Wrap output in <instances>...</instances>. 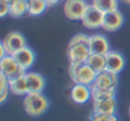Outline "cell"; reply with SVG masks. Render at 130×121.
<instances>
[{
  "label": "cell",
  "instance_id": "83f0119b",
  "mask_svg": "<svg viewBox=\"0 0 130 121\" xmlns=\"http://www.w3.org/2000/svg\"><path fill=\"white\" fill-rule=\"evenodd\" d=\"M129 116H130V107H129Z\"/></svg>",
  "mask_w": 130,
  "mask_h": 121
},
{
  "label": "cell",
  "instance_id": "9a60e30c",
  "mask_svg": "<svg viewBox=\"0 0 130 121\" xmlns=\"http://www.w3.org/2000/svg\"><path fill=\"white\" fill-rule=\"evenodd\" d=\"M27 78V84H28V93H40L45 88V78L40 73L35 72H28L26 73Z\"/></svg>",
  "mask_w": 130,
  "mask_h": 121
},
{
  "label": "cell",
  "instance_id": "d6986e66",
  "mask_svg": "<svg viewBox=\"0 0 130 121\" xmlns=\"http://www.w3.org/2000/svg\"><path fill=\"white\" fill-rule=\"evenodd\" d=\"M26 13H28V2L27 0H15L10 4V15L14 18H21Z\"/></svg>",
  "mask_w": 130,
  "mask_h": 121
},
{
  "label": "cell",
  "instance_id": "5b68a950",
  "mask_svg": "<svg viewBox=\"0 0 130 121\" xmlns=\"http://www.w3.org/2000/svg\"><path fill=\"white\" fill-rule=\"evenodd\" d=\"M88 5L89 4H87L86 0H65L64 14L72 21H82Z\"/></svg>",
  "mask_w": 130,
  "mask_h": 121
},
{
  "label": "cell",
  "instance_id": "ac0fdd59",
  "mask_svg": "<svg viewBox=\"0 0 130 121\" xmlns=\"http://www.w3.org/2000/svg\"><path fill=\"white\" fill-rule=\"evenodd\" d=\"M92 4L102 13L119 10V0H92Z\"/></svg>",
  "mask_w": 130,
  "mask_h": 121
},
{
  "label": "cell",
  "instance_id": "f1b7e54d",
  "mask_svg": "<svg viewBox=\"0 0 130 121\" xmlns=\"http://www.w3.org/2000/svg\"><path fill=\"white\" fill-rule=\"evenodd\" d=\"M27 2H28V0H27Z\"/></svg>",
  "mask_w": 130,
  "mask_h": 121
},
{
  "label": "cell",
  "instance_id": "2e32d148",
  "mask_svg": "<svg viewBox=\"0 0 130 121\" xmlns=\"http://www.w3.org/2000/svg\"><path fill=\"white\" fill-rule=\"evenodd\" d=\"M9 87H10V92L15 96H26L28 94V84H27V78L26 74L9 80Z\"/></svg>",
  "mask_w": 130,
  "mask_h": 121
},
{
  "label": "cell",
  "instance_id": "603a6c76",
  "mask_svg": "<svg viewBox=\"0 0 130 121\" xmlns=\"http://www.w3.org/2000/svg\"><path fill=\"white\" fill-rule=\"evenodd\" d=\"M91 121H119L116 115H96L93 113Z\"/></svg>",
  "mask_w": 130,
  "mask_h": 121
},
{
  "label": "cell",
  "instance_id": "4fadbf2b",
  "mask_svg": "<svg viewBox=\"0 0 130 121\" xmlns=\"http://www.w3.org/2000/svg\"><path fill=\"white\" fill-rule=\"evenodd\" d=\"M117 108L116 98L93 101V113L96 115H115Z\"/></svg>",
  "mask_w": 130,
  "mask_h": 121
},
{
  "label": "cell",
  "instance_id": "ba28073f",
  "mask_svg": "<svg viewBox=\"0 0 130 121\" xmlns=\"http://www.w3.org/2000/svg\"><path fill=\"white\" fill-rule=\"evenodd\" d=\"M119 84V77L115 73H111L108 70H103L97 74L93 84L91 87L101 88V89H116Z\"/></svg>",
  "mask_w": 130,
  "mask_h": 121
},
{
  "label": "cell",
  "instance_id": "4316f807",
  "mask_svg": "<svg viewBox=\"0 0 130 121\" xmlns=\"http://www.w3.org/2000/svg\"><path fill=\"white\" fill-rule=\"evenodd\" d=\"M122 2H125V3H127V4H130V0H122Z\"/></svg>",
  "mask_w": 130,
  "mask_h": 121
},
{
  "label": "cell",
  "instance_id": "52a82bcc",
  "mask_svg": "<svg viewBox=\"0 0 130 121\" xmlns=\"http://www.w3.org/2000/svg\"><path fill=\"white\" fill-rule=\"evenodd\" d=\"M2 45L4 46L7 55H14L17 51H19L27 46V41L21 32L14 31V32H10L5 36Z\"/></svg>",
  "mask_w": 130,
  "mask_h": 121
},
{
  "label": "cell",
  "instance_id": "484cf974",
  "mask_svg": "<svg viewBox=\"0 0 130 121\" xmlns=\"http://www.w3.org/2000/svg\"><path fill=\"white\" fill-rule=\"evenodd\" d=\"M4 2H7L8 4H13V3L15 2V0H4Z\"/></svg>",
  "mask_w": 130,
  "mask_h": 121
},
{
  "label": "cell",
  "instance_id": "ffe728a7",
  "mask_svg": "<svg viewBox=\"0 0 130 121\" xmlns=\"http://www.w3.org/2000/svg\"><path fill=\"white\" fill-rule=\"evenodd\" d=\"M47 7L48 5L45 0H28V14L32 17L41 15Z\"/></svg>",
  "mask_w": 130,
  "mask_h": 121
},
{
  "label": "cell",
  "instance_id": "8fae6325",
  "mask_svg": "<svg viewBox=\"0 0 130 121\" xmlns=\"http://www.w3.org/2000/svg\"><path fill=\"white\" fill-rule=\"evenodd\" d=\"M89 50L91 54H100V55H106L107 52H110L111 48L107 37L100 33L89 36Z\"/></svg>",
  "mask_w": 130,
  "mask_h": 121
},
{
  "label": "cell",
  "instance_id": "7a4b0ae2",
  "mask_svg": "<svg viewBox=\"0 0 130 121\" xmlns=\"http://www.w3.org/2000/svg\"><path fill=\"white\" fill-rule=\"evenodd\" d=\"M48 106H50V102L42 92L28 93L24 96V99H23L24 111L32 117H37V116L43 115L48 110Z\"/></svg>",
  "mask_w": 130,
  "mask_h": 121
},
{
  "label": "cell",
  "instance_id": "cb8c5ba5",
  "mask_svg": "<svg viewBox=\"0 0 130 121\" xmlns=\"http://www.w3.org/2000/svg\"><path fill=\"white\" fill-rule=\"evenodd\" d=\"M10 13V4L4 0H0V17H5Z\"/></svg>",
  "mask_w": 130,
  "mask_h": 121
},
{
  "label": "cell",
  "instance_id": "5bb4252c",
  "mask_svg": "<svg viewBox=\"0 0 130 121\" xmlns=\"http://www.w3.org/2000/svg\"><path fill=\"white\" fill-rule=\"evenodd\" d=\"M70 97L72 99L78 103V105H83L86 102H88L92 98V89L91 85H86V84H74L72 91H70Z\"/></svg>",
  "mask_w": 130,
  "mask_h": 121
},
{
  "label": "cell",
  "instance_id": "8992f818",
  "mask_svg": "<svg viewBox=\"0 0 130 121\" xmlns=\"http://www.w3.org/2000/svg\"><path fill=\"white\" fill-rule=\"evenodd\" d=\"M103 15H105V13H102L100 9H97L93 4H89L87 12L84 13V15L82 18V24L86 28H88V29L102 28Z\"/></svg>",
  "mask_w": 130,
  "mask_h": 121
},
{
  "label": "cell",
  "instance_id": "3957f363",
  "mask_svg": "<svg viewBox=\"0 0 130 121\" xmlns=\"http://www.w3.org/2000/svg\"><path fill=\"white\" fill-rule=\"evenodd\" d=\"M69 75L74 84H86V85H92L97 73L87 64H70L69 65Z\"/></svg>",
  "mask_w": 130,
  "mask_h": 121
},
{
  "label": "cell",
  "instance_id": "d4e9b609",
  "mask_svg": "<svg viewBox=\"0 0 130 121\" xmlns=\"http://www.w3.org/2000/svg\"><path fill=\"white\" fill-rule=\"evenodd\" d=\"M45 2L47 3L48 7H54V5H56V4L60 3V0H45Z\"/></svg>",
  "mask_w": 130,
  "mask_h": 121
},
{
  "label": "cell",
  "instance_id": "30bf717a",
  "mask_svg": "<svg viewBox=\"0 0 130 121\" xmlns=\"http://www.w3.org/2000/svg\"><path fill=\"white\" fill-rule=\"evenodd\" d=\"M125 68V57L119 51H110L106 54V70L119 74Z\"/></svg>",
  "mask_w": 130,
  "mask_h": 121
},
{
  "label": "cell",
  "instance_id": "44dd1931",
  "mask_svg": "<svg viewBox=\"0 0 130 121\" xmlns=\"http://www.w3.org/2000/svg\"><path fill=\"white\" fill-rule=\"evenodd\" d=\"M91 89H92V101L116 97V89H101V88H94V87H91Z\"/></svg>",
  "mask_w": 130,
  "mask_h": 121
},
{
  "label": "cell",
  "instance_id": "9c48e42d",
  "mask_svg": "<svg viewBox=\"0 0 130 121\" xmlns=\"http://www.w3.org/2000/svg\"><path fill=\"white\" fill-rule=\"evenodd\" d=\"M122 24H124V15L120 10L105 13L102 29L107 32H115V31H119L122 27Z\"/></svg>",
  "mask_w": 130,
  "mask_h": 121
},
{
  "label": "cell",
  "instance_id": "277c9868",
  "mask_svg": "<svg viewBox=\"0 0 130 121\" xmlns=\"http://www.w3.org/2000/svg\"><path fill=\"white\" fill-rule=\"evenodd\" d=\"M0 72L8 78V80H13L26 74V70L19 66V64L17 63V60L14 59L13 55H7L0 59Z\"/></svg>",
  "mask_w": 130,
  "mask_h": 121
},
{
  "label": "cell",
  "instance_id": "6da1fadb",
  "mask_svg": "<svg viewBox=\"0 0 130 121\" xmlns=\"http://www.w3.org/2000/svg\"><path fill=\"white\" fill-rule=\"evenodd\" d=\"M91 55L89 50V36L84 33L75 34L68 46V59L70 64L86 63Z\"/></svg>",
  "mask_w": 130,
  "mask_h": 121
},
{
  "label": "cell",
  "instance_id": "e0dca14e",
  "mask_svg": "<svg viewBox=\"0 0 130 121\" xmlns=\"http://www.w3.org/2000/svg\"><path fill=\"white\" fill-rule=\"evenodd\" d=\"M97 74L106 70V55H100V54H91L88 60L86 61Z\"/></svg>",
  "mask_w": 130,
  "mask_h": 121
},
{
  "label": "cell",
  "instance_id": "7402d4cb",
  "mask_svg": "<svg viewBox=\"0 0 130 121\" xmlns=\"http://www.w3.org/2000/svg\"><path fill=\"white\" fill-rule=\"evenodd\" d=\"M0 84H2V89H0V102H4L10 92V87H9L8 78L2 73H0Z\"/></svg>",
  "mask_w": 130,
  "mask_h": 121
},
{
  "label": "cell",
  "instance_id": "7c38bea8",
  "mask_svg": "<svg viewBox=\"0 0 130 121\" xmlns=\"http://www.w3.org/2000/svg\"><path fill=\"white\" fill-rule=\"evenodd\" d=\"M13 56H14V59L17 60V63L19 64V66H21L22 69H24V70H28V69L33 65L35 60H36V54H35V51H33L31 47H28V46L23 47V48L19 50V51H17Z\"/></svg>",
  "mask_w": 130,
  "mask_h": 121
}]
</instances>
